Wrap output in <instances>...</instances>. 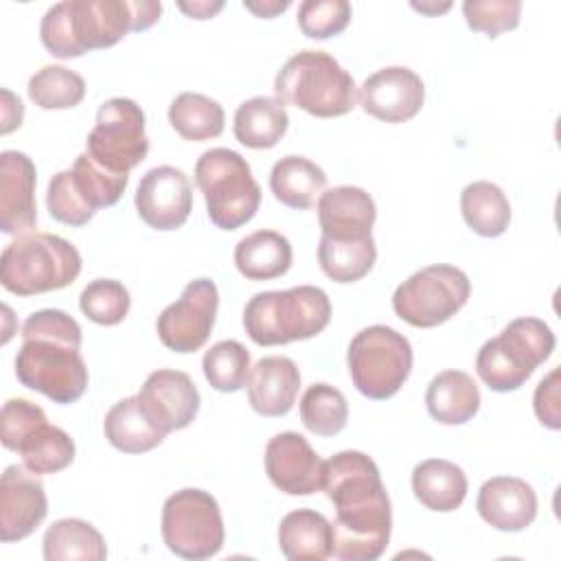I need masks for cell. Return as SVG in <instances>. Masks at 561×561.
<instances>
[{"instance_id": "cell-32", "label": "cell", "mask_w": 561, "mask_h": 561, "mask_svg": "<svg viewBox=\"0 0 561 561\" xmlns=\"http://www.w3.org/2000/svg\"><path fill=\"white\" fill-rule=\"evenodd\" d=\"M169 123L184 138L193 142L217 138L224 131V107L199 92H182L169 105Z\"/></svg>"}, {"instance_id": "cell-7", "label": "cell", "mask_w": 561, "mask_h": 561, "mask_svg": "<svg viewBox=\"0 0 561 561\" xmlns=\"http://www.w3.org/2000/svg\"><path fill=\"white\" fill-rule=\"evenodd\" d=\"M195 184L204 193L208 219L221 230L241 228L261 206V186L248 160L232 149L204 151L195 162Z\"/></svg>"}, {"instance_id": "cell-45", "label": "cell", "mask_w": 561, "mask_h": 561, "mask_svg": "<svg viewBox=\"0 0 561 561\" xmlns=\"http://www.w3.org/2000/svg\"><path fill=\"white\" fill-rule=\"evenodd\" d=\"M559 368H552L537 386L533 408L541 425L550 430L561 427V403H559Z\"/></svg>"}, {"instance_id": "cell-42", "label": "cell", "mask_w": 561, "mask_h": 561, "mask_svg": "<svg viewBox=\"0 0 561 561\" xmlns=\"http://www.w3.org/2000/svg\"><path fill=\"white\" fill-rule=\"evenodd\" d=\"M46 206H48V213L53 219H57L59 224L72 226V228L85 226L94 217V210L79 195V191L72 182L70 169L55 173L53 180L48 182Z\"/></svg>"}, {"instance_id": "cell-43", "label": "cell", "mask_w": 561, "mask_h": 561, "mask_svg": "<svg viewBox=\"0 0 561 561\" xmlns=\"http://www.w3.org/2000/svg\"><path fill=\"white\" fill-rule=\"evenodd\" d=\"M39 37L44 48L59 59H72L85 55L75 37L72 15H70V0L57 2L46 9L39 22Z\"/></svg>"}, {"instance_id": "cell-48", "label": "cell", "mask_w": 561, "mask_h": 561, "mask_svg": "<svg viewBox=\"0 0 561 561\" xmlns=\"http://www.w3.org/2000/svg\"><path fill=\"white\" fill-rule=\"evenodd\" d=\"M243 7L248 11H252L254 15H259V18H274L276 13H283L289 7V0H283V2L280 0H263V2L245 0Z\"/></svg>"}, {"instance_id": "cell-35", "label": "cell", "mask_w": 561, "mask_h": 561, "mask_svg": "<svg viewBox=\"0 0 561 561\" xmlns=\"http://www.w3.org/2000/svg\"><path fill=\"white\" fill-rule=\"evenodd\" d=\"M28 99L42 110H70L85 96V81L66 66H44L28 79Z\"/></svg>"}, {"instance_id": "cell-2", "label": "cell", "mask_w": 561, "mask_h": 561, "mask_svg": "<svg viewBox=\"0 0 561 561\" xmlns=\"http://www.w3.org/2000/svg\"><path fill=\"white\" fill-rule=\"evenodd\" d=\"M79 351V322L61 309H39L22 324L15 377L53 403H75L88 388V366Z\"/></svg>"}, {"instance_id": "cell-39", "label": "cell", "mask_w": 561, "mask_h": 561, "mask_svg": "<svg viewBox=\"0 0 561 561\" xmlns=\"http://www.w3.org/2000/svg\"><path fill=\"white\" fill-rule=\"evenodd\" d=\"M79 307L88 320L103 327H114L127 318L131 298L121 280L96 278L83 287Z\"/></svg>"}, {"instance_id": "cell-12", "label": "cell", "mask_w": 561, "mask_h": 561, "mask_svg": "<svg viewBox=\"0 0 561 561\" xmlns=\"http://www.w3.org/2000/svg\"><path fill=\"white\" fill-rule=\"evenodd\" d=\"M219 291L210 278L191 280L180 298L162 309L156 320L160 342L175 353L199 351L215 327Z\"/></svg>"}, {"instance_id": "cell-8", "label": "cell", "mask_w": 561, "mask_h": 561, "mask_svg": "<svg viewBox=\"0 0 561 561\" xmlns=\"http://www.w3.org/2000/svg\"><path fill=\"white\" fill-rule=\"evenodd\" d=\"M412 359L408 337L386 324L362 329L346 351L353 386L373 401H383L399 392L410 377Z\"/></svg>"}, {"instance_id": "cell-37", "label": "cell", "mask_w": 561, "mask_h": 561, "mask_svg": "<svg viewBox=\"0 0 561 561\" xmlns=\"http://www.w3.org/2000/svg\"><path fill=\"white\" fill-rule=\"evenodd\" d=\"M250 368V351L237 340H221L213 344L202 359L206 381L219 392L241 390L248 381Z\"/></svg>"}, {"instance_id": "cell-18", "label": "cell", "mask_w": 561, "mask_h": 561, "mask_svg": "<svg viewBox=\"0 0 561 561\" xmlns=\"http://www.w3.org/2000/svg\"><path fill=\"white\" fill-rule=\"evenodd\" d=\"M37 171L33 160L7 149L0 153V230L4 234H26L37 224L35 202Z\"/></svg>"}, {"instance_id": "cell-33", "label": "cell", "mask_w": 561, "mask_h": 561, "mask_svg": "<svg viewBox=\"0 0 561 561\" xmlns=\"http://www.w3.org/2000/svg\"><path fill=\"white\" fill-rule=\"evenodd\" d=\"M15 451L28 471L48 476L66 469L75 460V440L61 427L44 421L18 445Z\"/></svg>"}, {"instance_id": "cell-22", "label": "cell", "mask_w": 561, "mask_h": 561, "mask_svg": "<svg viewBox=\"0 0 561 561\" xmlns=\"http://www.w3.org/2000/svg\"><path fill=\"white\" fill-rule=\"evenodd\" d=\"M248 401L261 416H285L300 390V370L294 359L283 355L261 357L245 381Z\"/></svg>"}, {"instance_id": "cell-29", "label": "cell", "mask_w": 561, "mask_h": 561, "mask_svg": "<svg viewBox=\"0 0 561 561\" xmlns=\"http://www.w3.org/2000/svg\"><path fill=\"white\" fill-rule=\"evenodd\" d=\"M324 186L327 173L305 156H285L274 162L270 173L274 197L296 210L311 208Z\"/></svg>"}, {"instance_id": "cell-40", "label": "cell", "mask_w": 561, "mask_h": 561, "mask_svg": "<svg viewBox=\"0 0 561 561\" xmlns=\"http://www.w3.org/2000/svg\"><path fill=\"white\" fill-rule=\"evenodd\" d=\"M351 15L346 0H305L298 7V26L311 39H329L348 26Z\"/></svg>"}, {"instance_id": "cell-24", "label": "cell", "mask_w": 561, "mask_h": 561, "mask_svg": "<svg viewBox=\"0 0 561 561\" xmlns=\"http://www.w3.org/2000/svg\"><path fill=\"white\" fill-rule=\"evenodd\" d=\"M425 405L434 421L443 425H462L480 410L478 383L465 370H443L430 381Z\"/></svg>"}, {"instance_id": "cell-49", "label": "cell", "mask_w": 561, "mask_h": 561, "mask_svg": "<svg viewBox=\"0 0 561 561\" xmlns=\"http://www.w3.org/2000/svg\"><path fill=\"white\" fill-rule=\"evenodd\" d=\"M451 7V2H443V4H436V2H412V9L425 13V15H436V13H443Z\"/></svg>"}, {"instance_id": "cell-19", "label": "cell", "mask_w": 561, "mask_h": 561, "mask_svg": "<svg viewBox=\"0 0 561 561\" xmlns=\"http://www.w3.org/2000/svg\"><path fill=\"white\" fill-rule=\"evenodd\" d=\"M476 508L495 530L519 533L537 517V493L522 478L495 476L480 486Z\"/></svg>"}, {"instance_id": "cell-17", "label": "cell", "mask_w": 561, "mask_h": 561, "mask_svg": "<svg viewBox=\"0 0 561 561\" xmlns=\"http://www.w3.org/2000/svg\"><path fill=\"white\" fill-rule=\"evenodd\" d=\"M138 399L164 434L188 427L199 412V392L184 370H153L145 379Z\"/></svg>"}, {"instance_id": "cell-11", "label": "cell", "mask_w": 561, "mask_h": 561, "mask_svg": "<svg viewBox=\"0 0 561 561\" xmlns=\"http://www.w3.org/2000/svg\"><path fill=\"white\" fill-rule=\"evenodd\" d=\"M85 153L112 173H127L149 153L142 107L125 96L101 103L85 140Z\"/></svg>"}, {"instance_id": "cell-38", "label": "cell", "mask_w": 561, "mask_h": 561, "mask_svg": "<svg viewBox=\"0 0 561 561\" xmlns=\"http://www.w3.org/2000/svg\"><path fill=\"white\" fill-rule=\"evenodd\" d=\"M72 182L83 202L96 213L99 208L114 206L127 188V173H112L96 164L88 153H79L72 169Z\"/></svg>"}, {"instance_id": "cell-16", "label": "cell", "mask_w": 561, "mask_h": 561, "mask_svg": "<svg viewBox=\"0 0 561 561\" xmlns=\"http://www.w3.org/2000/svg\"><path fill=\"white\" fill-rule=\"evenodd\" d=\"M48 513V500L37 473L9 465L0 480V539L20 541L37 530Z\"/></svg>"}, {"instance_id": "cell-25", "label": "cell", "mask_w": 561, "mask_h": 561, "mask_svg": "<svg viewBox=\"0 0 561 561\" xmlns=\"http://www.w3.org/2000/svg\"><path fill=\"white\" fill-rule=\"evenodd\" d=\"M103 432L110 445L123 454H145L167 438L140 403L138 394L125 397L110 408L103 421Z\"/></svg>"}, {"instance_id": "cell-3", "label": "cell", "mask_w": 561, "mask_h": 561, "mask_svg": "<svg viewBox=\"0 0 561 561\" xmlns=\"http://www.w3.org/2000/svg\"><path fill=\"white\" fill-rule=\"evenodd\" d=\"M331 320V300L316 285L259 291L243 309V329L259 346L316 337Z\"/></svg>"}, {"instance_id": "cell-14", "label": "cell", "mask_w": 561, "mask_h": 561, "mask_svg": "<svg viewBox=\"0 0 561 561\" xmlns=\"http://www.w3.org/2000/svg\"><path fill=\"white\" fill-rule=\"evenodd\" d=\"M357 101L366 114L383 123L414 118L425 101L423 79L405 66H388L364 79Z\"/></svg>"}, {"instance_id": "cell-1", "label": "cell", "mask_w": 561, "mask_h": 561, "mask_svg": "<svg viewBox=\"0 0 561 561\" xmlns=\"http://www.w3.org/2000/svg\"><path fill=\"white\" fill-rule=\"evenodd\" d=\"M322 491L333 502V557L340 561H375L383 554L392 508L375 460L355 449L324 460Z\"/></svg>"}, {"instance_id": "cell-4", "label": "cell", "mask_w": 561, "mask_h": 561, "mask_svg": "<svg viewBox=\"0 0 561 561\" xmlns=\"http://www.w3.org/2000/svg\"><path fill=\"white\" fill-rule=\"evenodd\" d=\"M276 99L318 118L344 116L355 107L357 85L348 70L324 50L291 55L274 79Z\"/></svg>"}, {"instance_id": "cell-36", "label": "cell", "mask_w": 561, "mask_h": 561, "mask_svg": "<svg viewBox=\"0 0 561 561\" xmlns=\"http://www.w3.org/2000/svg\"><path fill=\"white\" fill-rule=\"evenodd\" d=\"M298 410L302 425L316 436L340 434L348 419L346 397L329 383L309 386L300 399Z\"/></svg>"}, {"instance_id": "cell-27", "label": "cell", "mask_w": 561, "mask_h": 561, "mask_svg": "<svg viewBox=\"0 0 561 561\" xmlns=\"http://www.w3.org/2000/svg\"><path fill=\"white\" fill-rule=\"evenodd\" d=\"M291 243L276 230H256L234 248V265L248 280L278 278L291 267Z\"/></svg>"}, {"instance_id": "cell-21", "label": "cell", "mask_w": 561, "mask_h": 561, "mask_svg": "<svg viewBox=\"0 0 561 561\" xmlns=\"http://www.w3.org/2000/svg\"><path fill=\"white\" fill-rule=\"evenodd\" d=\"M70 15L83 53L110 48L136 31L131 0H70Z\"/></svg>"}, {"instance_id": "cell-23", "label": "cell", "mask_w": 561, "mask_h": 561, "mask_svg": "<svg viewBox=\"0 0 561 561\" xmlns=\"http://www.w3.org/2000/svg\"><path fill=\"white\" fill-rule=\"evenodd\" d=\"M278 548L289 561H324L333 557V526L318 511H291L280 519Z\"/></svg>"}, {"instance_id": "cell-6", "label": "cell", "mask_w": 561, "mask_h": 561, "mask_svg": "<svg viewBox=\"0 0 561 561\" xmlns=\"http://www.w3.org/2000/svg\"><path fill=\"white\" fill-rule=\"evenodd\" d=\"M552 329L533 316L511 320L497 337L486 340L476 357V373L495 392H511L526 383L554 351Z\"/></svg>"}, {"instance_id": "cell-34", "label": "cell", "mask_w": 561, "mask_h": 561, "mask_svg": "<svg viewBox=\"0 0 561 561\" xmlns=\"http://www.w3.org/2000/svg\"><path fill=\"white\" fill-rule=\"evenodd\" d=\"M377 261L375 239H355V241H335L320 237L318 243V263L322 272L335 283H355L364 278Z\"/></svg>"}, {"instance_id": "cell-15", "label": "cell", "mask_w": 561, "mask_h": 561, "mask_svg": "<svg viewBox=\"0 0 561 561\" xmlns=\"http://www.w3.org/2000/svg\"><path fill=\"white\" fill-rule=\"evenodd\" d=\"M265 473L287 495L322 491L324 460L298 432H280L265 445Z\"/></svg>"}, {"instance_id": "cell-10", "label": "cell", "mask_w": 561, "mask_h": 561, "mask_svg": "<svg viewBox=\"0 0 561 561\" xmlns=\"http://www.w3.org/2000/svg\"><path fill=\"white\" fill-rule=\"evenodd\" d=\"M469 276L456 265H427L408 276L392 294L394 313L419 329H432L456 316L469 300Z\"/></svg>"}, {"instance_id": "cell-46", "label": "cell", "mask_w": 561, "mask_h": 561, "mask_svg": "<svg viewBox=\"0 0 561 561\" xmlns=\"http://www.w3.org/2000/svg\"><path fill=\"white\" fill-rule=\"evenodd\" d=\"M24 118V105L22 101L7 88H2V125L0 134H9L22 125Z\"/></svg>"}, {"instance_id": "cell-28", "label": "cell", "mask_w": 561, "mask_h": 561, "mask_svg": "<svg viewBox=\"0 0 561 561\" xmlns=\"http://www.w3.org/2000/svg\"><path fill=\"white\" fill-rule=\"evenodd\" d=\"M289 116L276 96H252L234 112V138L250 149H272L285 136Z\"/></svg>"}, {"instance_id": "cell-9", "label": "cell", "mask_w": 561, "mask_h": 561, "mask_svg": "<svg viewBox=\"0 0 561 561\" xmlns=\"http://www.w3.org/2000/svg\"><path fill=\"white\" fill-rule=\"evenodd\" d=\"M160 530L167 548L191 561L215 557L226 539L221 508L202 489H180L162 504Z\"/></svg>"}, {"instance_id": "cell-31", "label": "cell", "mask_w": 561, "mask_h": 561, "mask_svg": "<svg viewBox=\"0 0 561 561\" xmlns=\"http://www.w3.org/2000/svg\"><path fill=\"white\" fill-rule=\"evenodd\" d=\"M460 210L467 226L480 237H500L511 224V204L504 191L486 180L471 182L460 193Z\"/></svg>"}, {"instance_id": "cell-5", "label": "cell", "mask_w": 561, "mask_h": 561, "mask_svg": "<svg viewBox=\"0 0 561 561\" xmlns=\"http://www.w3.org/2000/svg\"><path fill=\"white\" fill-rule=\"evenodd\" d=\"M81 274L79 250L59 234L26 232L4 245L0 283L15 296L57 291Z\"/></svg>"}, {"instance_id": "cell-13", "label": "cell", "mask_w": 561, "mask_h": 561, "mask_svg": "<svg viewBox=\"0 0 561 561\" xmlns=\"http://www.w3.org/2000/svg\"><path fill=\"white\" fill-rule=\"evenodd\" d=\"M134 204L138 217L153 230L182 228L193 208V186L188 175L171 164L149 169L136 188Z\"/></svg>"}, {"instance_id": "cell-44", "label": "cell", "mask_w": 561, "mask_h": 561, "mask_svg": "<svg viewBox=\"0 0 561 561\" xmlns=\"http://www.w3.org/2000/svg\"><path fill=\"white\" fill-rule=\"evenodd\" d=\"M48 421L46 412L26 399H7L0 412V438L2 445L11 451L18 449V445L39 425Z\"/></svg>"}, {"instance_id": "cell-41", "label": "cell", "mask_w": 561, "mask_h": 561, "mask_svg": "<svg viewBox=\"0 0 561 561\" xmlns=\"http://www.w3.org/2000/svg\"><path fill=\"white\" fill-rule=\"evenodd\" d=\"M519 0H465L462 15L467 26L476 33L497 37L504 31H513L519 24Z\"/></svg>"}, {"instance_id": "cell-47", "label": "cell", "mask_w": 561, "mask_h": 561, "mask_svg": "<svg viewBox=\"0 0 561 561\" xmlns=\"http://www.w3.org/2000/svg\"><path fill=\"white\" fill-rule=\"evenodd\" d=\"M178 7H180L186 15L195 18V20H208V18H213L217 11H221L224 2H221V0H217V2L195 0V2H178Z\"/></svg>"}, {"instance_id": "cell-20", "label": "cell", "mask_w": 561, "mask_h": 561, "mask_svg": "<svg viewBox=\"0 0 561 561\" xmlns=\"http://www.w3.org/2000/svg\"><path fill=\"white\" fill-rule=\"evenodd\" d=\"M377 206L368 191L351 184L333 186L318 197V221L322 234L335 241L373 237Z\"/></svg>"}, {"instance_id": "cell-30", "label": "cell", "mask_w": 561, "mask_h": 561, "mask_svg": "<svg viewBox=\"0 0 561 561\" xmlns=\"http://www.w3.org/2000/svg\"><path fill=\"white\" fill-rule=\"evenodd\" d=\"M42 552L46 561H103L107 546L90 522L64 517L53 522L44 533Z\"/></svg>"}, {"instance_id": "cell-26", "label": "cell", "mask_w": 561, "mask_h": 561, "mask_svg": "<svg viewBox=\"0 0 561 561\" xmlns=\"http://www.w3.org/2000/svg\"><path fill=\"white\" fill-rule=\"evenodd\" d=\"M414 497L430 511H456L467 497L465 471L445 458H427L412 469Z\"/></svg>"}]
</instances>
